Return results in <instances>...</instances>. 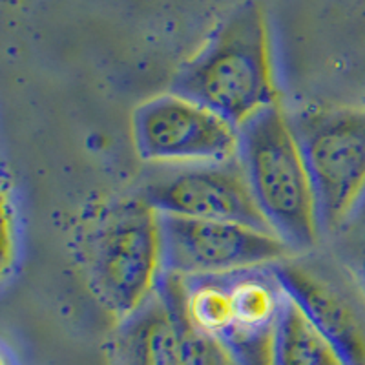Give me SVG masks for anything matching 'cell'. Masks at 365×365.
I'll list each match as a JSON object with an SVG mask.
<instances>
[{"label":"cell","mask_w":365,"mask_h":365,"mask_svg":"<svg viewBox=\"0 0 365 365\" xmlns=\"http://www.w3.org/2000/svg\"><path fill=\"white\" fill-rule=\"evenodd\" d=\"M172 91L214 110L236 128L278 103L262 8L247 0L228 13L175 73Z\"/></svg>","instance_id":"1"},{"label":"cell","mask_w":365,"mask_h":365,"mask_svg":"<svg viewBox=\"0 0 365 365\" xmlns=\"http://www.w3.org/2000/svg\"><path fill=\"white\" fill-rule=\"evenodd\" d=\"M240 159L270 228L296 252L318 245L322 227L314 187L291 117L272 104L237 128Z\"/></svg>","instance_id":"2"},{"label":"cell","mask_w":365,"mask_h":365,"mask_svg":"<svg viewBox=\"0 0 365 365\" xmlns=\"http://www.w3.org/2000/svg\"><path fill=\"white\" fill-rule=\"evenodd\" d=\"M83 254L91 292L120 322L165 276L159 212L141 195L108 205L88 228Z\"/></svg>","instance_id":"3"},{"label":"cell","mask_w":365,"mask_h":365,"mask_svg":"<svg viewBox=\"0 0 365 365\" xmlns=\"http://www.w3.org/2000/svg\"><path fill=\"white\" fill-rule=\"evenodd\" d=\"M289 117L312 179L322 234H340L365 205V110L312 108Z\"/></svg>","instance_id":"4"},{"label":"cell","mask_w":365,"mask_h":365,"mask_svg":"<svg viewBox=\"0 0 365 365\" xmlns=\"http://www.w3.org/2000/svg\"><path fill=\"white\" fill-rule=\"evenodd\" d=\"M132 141L148 165H201L236 158L240 132L214 110L168 91L137 106Z\"/></svg>","instance_id":"5"},{"label":"cell","mask_w":365,"mask_h":365,"mask_svg":"<svg viewBox=\"0 0 365 365\" xmlns=\"http://www.w3.org/2000/svg\"><path fill=\"white\" fill-rule=\"evenodd\" d=\"M165 274L223 276L272 267L296 250L272 232L228 221L190 220L159 214Z\"/></svg>","instance_id":"6"},{"label":"cell","mask_w":365,"mask_h":365,"mask_svg":"<svg viewBox=\"0 0 365 365\" xmlns=\"http://www.w3.org/2000/svg\"><path fill=\"white\" fill-rule=\"evenodd\" d=\"M139 195L159 214L228 221L276 234L254 200L237 155L220 163L158 166Z\"/></svg>","instance_id":"7"},{"label":"cell","mask_w":365,"mask_h":365,"mask_svg":"<svg viewBox=\"0 0 365 365\" xmlns=\"http://www.w3.org/2000/svg\"><path fill=\"white\" fill-rule=\"evenodd\" d=\"M274 274L292 302L334 347L347 365H365V324L324 272L298 257L272 265Z\"/></svg>","instance_id":"8"},{"label":"cell","mask_w":365,"mask_h":365,"mask_svg":"<svg viewBox=\"0 0 365 365\" xmlns=\"http://www.w3.org/2000/svg\"><path fill=\"white\" fill-rule=\"evenodd\" d=\"M113 358L115 365H182L181 324L163 283L119 322Z\"/></svg>","instance_id":"9"},{"label":"cell","mask_w":365,"mask_h":365,"mask_svg":"<svg viewBox=\"0 0 365 365\" xmlns=\"http://www.w3.org/2000/svg\"><path fill=\"white\" fill-rule=\"evenodd\" d=\"M272 365H347L336 347L285 294L272 332Z\"/></svg>","instance_id":"10"},{"label":"cell","mask_w":365,"mask_h":365,"mask_svg":"<svg viewBox=\"0 0 365 365\" xmlns=\"http://www.w3.org/2000/svg\"><path fill=\"white\" fill-rule=\"evenodd\" d=\"M168 294L172 296L179 316L182 334V365H241L234 351L225 340L192 327L182 309L181 278L165 274L161 279Z\"/></svg>","instance_id":"11"},{"label":"cell","mask_w":365,"mask_h":365,"mask_svg":"<svg viewBox=\"0 0 365 365\" xmlns=\"http://www.w3.org/2000/svg\"><path fill=\"white\" fill-rule=\"evenodd\" d=\"M344 230H351V236H349L351 237L349 240L351 262L365 291V205L356 212V216L345 225Z\"/></svg>","instance_id":"12"}]
</instances>
